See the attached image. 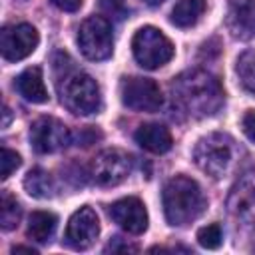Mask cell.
<instances>
[{
	"mask_svg": "<svg viewBox=\"0 0 255 255\" xmlns=\"http://www.w3.org/2000/svg\"><path fill=\"white\" fill-rule=\"evenodd\" d=\"M175 104L193 118L213 116L223 106V88L219 80L205 70H187L171 84Z\"/></svg>",
	"mask_w": 255,
	"mask_h": 255,
	"instance_id": "cell-1",
	"label": "cell"
},
{
	"mask_svg": "<svg viewBox=\"0 0 255 255\" xmlns=\"http://www.w3.org/2000/svg\"><path fill=\"white\" fill-rule=\"evenodd\" d=\"M205 209L201 187L185 175L171 177L163 187V213L169 225H187L195 221Z\"/></svg>",
	"mask_w": 255,
	"mask_h": 255,
	"instance_id": "cell-2",
	"label": "cell"
},
{
	"mask_svg": "<svg viewBox=\"0 0 255 255\" xmlns=\"http://www.w3.org/2000/svg\"><path fill=\"white\" fill-rule=\"evenodd\" d=\"M72 64L74 62L68 58L64 72L56 74L62 104L74 114L90 116L100 110V102H102L100 86L92 76H88L84 72H76L72 68Z\"/></svg>",
	"mask_w": 255,
	"mask_h": 255,
	"instance_id": "cell-3",
	"label": "cell"
},
{
	"mask_svg": "<svg viewBox=\"0 0 255 255\" xmlns=\"http://www.w3.org/2000/svg\"><path fill=\"white\" fill-rule=\"evenodd\" d=\"M193 161L203 173L221 177L233 161V139L219 131L203 135L193 147Z\"/></svg>",
	"mask_w": 255,
	"mask_h": 255,
	"instance_id": "cell-4",
	"label": "cell"
},
{
	"mask_svg": "<svg viewBox=\"0 0 255 255\" xmlns=\"http://www.w3.org/2000/svg\"><path fill=\"white\" fill-rule=\"evenodd\" d=\"M131 50L137 64L145 70H155L173 58V44L161 30L153 26H143L135 32Z\"/></svg>",
	"mask_w": 255,
	"mask_h": 255,
	"instance_id": "cell-5",
	"label": "cell"
},
{
	"mask_svg": "<svg viewBox=\"0 0 255 255\" xmlns=\"http://www.w3.org/2000/svg\"><path fill=\"white\" fill-rule=\"evenodd\" d=\"M78 44L88 60H106L112 56V26L104 16H90L78 30Z\"/></svg>",
	"mask_w": 255,
	"mask_h": 255,
	"instance_id": "cell-6",
	"label": "cell"
},
{
	"mask_svg": "<svg viewBox=\"0 0 255 255\" xmlns=\"http://www.w3.org/2000/svg\"><path fill=\"white\" fill-rule=\"evenodd\" d=\"M120 96L124 106L135 112H155L163 98L159 92V86L149 78H124L120 84Z\"/></svg>",
	"mask_w": 255,
	"mask_h": 255,
	"instance_id": "cell-7",
	"label": "cell"
},
{
	"mask_svg": "<svg viewBox=\"0 0 255 255\" xmlns=\"http://www.w3.org/2000/svg\"><path fill=\"white\" fill-rule=\"evenodd\" d=\"M129 157L122 149H104L92 159L90 175L98 185L112 187L122 183L129 175Z\"/></svg>",
	"mask_w": 255,
	"mask_h": 255,
	"instance_id": "cell-8",
	"label": "cell"
},
{
	"mask_svg": "<svg viewBox=\"0 0 255 255\" xmlns=\"http://www.w3.org/2000/svg\"><path fill=\"white\" fill-rule=\"evenodd\" d=\"M227 211L239 223H255V169L243 171L227 195Z\"/></svg>",
	"mask_w": 255,
	"mask_h": 255,
	"instance_id": "cell-9",
	"label": "cell"
},
{
	"mask_svg": "<svg viewBox=\"0 0 255 255\" xmlns=\"http://www.w3.org/2000/svg\"><path fill=\"white\" fill-rule=\"evenodd\" d=\"M70 139L72 133L64 126V122L50 116L38 118L30 128V141L38 153H54L58 149H64Z\"/></svg>",
	"mask_w": 255,
	"mask_h": 255,
	"instance_id": "cell-10",
	"label": "cell"
},
{
	"mask_svg": "<svg viewBox=\"0 0 255 255\" xmlns=\"http://www.w3.org/2000/svg\"><path fill=\"white\" fill-rule=\"evenodd\" d=\"M38 40H40L38 32L32 24L22 22V24L6 26L0 36V50H2L4 60H8V62L24 60L26 56H30L36 50Z\"/></svg>",
	"mask_w": 255,
	"mask_h": 255,
	"instance_id": "cell-11",
	"label": "cell"
},
{
	"mask_svg": "<svg viewBox=\"0 0 255 255\" xmlns=\"http://www.w3.org/2000/svg\"><path fill=\"white\" fill-rule=\"evenodd\" d=\"M100 221L92 207H80L68 221L66 227V243L72 249H88L98 239Z\"/></svg>",
	"mask_w": 255,
	"mask_h": 255,
	"instance_id": "cell-12",
	"label": "cell"
},
{
	"mask_svg": "<svg viewBox=\"0 0 255 255\" xmlns=\"http://www.w3.org/2000/svg\"><path fill=\"white\" fill-rule=\"evenodd\" d=\"M110 217L131 235H139L147 229V211L137 197H124L112 203Z\"/></svg>",
	"mask_w": 255,
	"mask_h": 255,
	"instance_id": "cell-13",
	"label": "cell"
},
{
	"mask_svg": "<svg viewBox=\"0 0 255 255\" xmlns=\"http://www.w3.org/2000/svg\"><path fill=\"white\" fill-rule=\"evenodd\" d=\"M227 26L235 38L255 36V0H227Z\"/></svg>",
	"mask_w": 255,
	"mask_h": 255,
	"instance_id": "cell-14",
	"label": "cell"
},
{
	"mask_svg": "<svg viewBox=\"0 0 255 255\" xmlns=\"http://www.w3.org/2000/svg\"><path fill=\"white\" fill-rule=\"evenodd\" d=\"M135 141L151 151V153H165L171 147V133L161 124H143L135 129Z\"/></svg>",
	"mask_w": 255,
	"mask_h": 255,
	"instance_id": "cell-15",
	"label": "cell"
},
{
	"mask_svg": "<svg viewBox=\"0 0 255 255\" xmlns=\"http://www.w3.org/2000/svg\"><path fill=\"white\" fill-rule=\"evenodd\" d=\"M16 90L20 92V96H24L32 104H44V102H48V92H46V86H44L42 70L38 66L26 68L16 78Z\"/></svg>",
	"mask_w": 255,
	"mask_h": 255,
	"instance_id": "cell-16",
	"label": "cell"
},
{
	"mask_svg": "<svg viewBox=\"0 0 255 255\" xmlns=\"http://www.w3.org/2000/svg\"><path fill=\"white\" fill-rule=\"evenodd\" d=\"M205 8V0H179L171 10V22L179 28H191L199 22Z\"/></svg>",
	"mask_w": 255,
	"mask_h": 255,
	"instance_id": "cell-17",
	"label": "cell"
},
{
	"mask_svg": "<svg viewBox=\"0 0 255 255\" xmlns=\"http://www.w3.org/2000/svg\"><path fill=\"white\" fill-rule=\"evenodd\" d=\"M56 215L50 211H34L28 217V237L38 243H48L56 231Z\"/></svg>",
	"mask_w": 255,
	"mask_h": 255,
	"instance_id": "cell-18",
	"label": "cell"
},
{
	"mask_svg": "<svg viewBox=\"0 0 255 255\" xmlns=\"http://www.w3.org/2000/svg\"><path fill=\"white\" fill-rule=\"evenodd\" d=\"M24 187H26V191H28L32 197H38V199L52 197V193H54L52 175H50L48 171L40 169V167L28 171V175L24 177Z\"/></svg>",
	"mask_w": 255,
	"mask_h": 255,
	"instance_id": "cell-19",
	"label": "cell"
},
{
	"mask_svg": "<svg viewBox=\"0 0 255 255\" xmlns=\"http://www.w3.org/2000/svg\"><path fill=\"white\" fill-rule=\"evenodd\" d=\"M20 215H22V207H20L18 199L14 195H10L8 191H2V195H0V227L4 231L14 229L20 223Z\"/></svg>",
	"mask_w": 255,
	"mask_h": 255,
	"instance_id": "cell-20",
	"label": "cell"
},
{
	"mask_svg": "<svg viewBox=\"0 0 255 255\" xmlns=\"http://www.w3.org/2000/svg\"><path fill=\"white\" fill-rule=\"evenodd\" d=\"M237 76H239V82L241 86L255 94V50H247L243 52L239 58H237Z\"/></svg>",
	"mask_w": 255,
	"mask_h": 255,
	"instance_id": "cell-21",
	"label": "cell"
},
{
	"mask_svg": "<svg viewBox=\"0 0 255 255\" xmlns=\"http://www.w3.org/2000/svg\"><path fill=\"white\" fill-rule=\"evenodd\" d=\"M197 241L201 247L205 249H217L223 241V231H221V225L217 223H211V225H205L197 231Z\"/></svg>",
	"mask_w": 255,
	"mask_h": 255,
	"instance_id": "cell-22",
	"label": "cell"
},
{
	"mask_svg": "<svg viewBox=\"0 0 255 255\" xmlns=\"http://www.w3.org/2000/svg\"><path fill=\"white\" fill-rule=\"evenodd\" d=\"M20 163H22V159L16 151H12L8 147H2V151H0V177L8 179L10 173L20 167Z\"/></svg>",
	"mask_w": 255,
	"mask_h": 255,
	"instance_id": "cell-23",
	"label": "cell"
},
{
	"mask_svg": "<svg viewBox=\"0 0 255 255\" xmlns=\"http://www.w3.org/2000/svg\"><path fill=\"white\" fill-rule=\"evenodd\" d=\"M100 6L104 10V14L114 18V20H124L129 12L124 0H100Z\"/></svg>",
	"mask_w": 255,
	"mask_h": 255,
	"instance_id": "cell-24",
	"label": "cell"
},
{
	"mask_svg": "<svg viewBox=\"0 0 255 255\" xmlns=\"http://www.w3.org/2000/svg\"><path fill=\"white\" fill-rule=\"evenodd\" d=\"M243 131L255 143V110H251V112L245 114V118H243Z\"/></svg>",
	"mask_w": 255,
	"mask_h": 255,
	"instance_id": "cell-25",
	"label": "cell"
},
{
	"mask_svg": "<svg viewBox=\"0 0 255 255\" xmlns=\"http://www.w3.org/2000/svg\"><path fill=\"white\" fill-rule=\"evenodd\" d=\"M82 2H84V0H52V4L58 6V8L64 10V12H76V10H80Z\"/></svg>",
	"mask_w": 255,
	"mask_h": 255,
	"instance_id": "cell-26",
	"label": "cell"
},
{
	"mask_svg": "<svg viewBox=\"0 0 255 255\" xmlns=\"http://www.w3.org/2000/svg\"><path fill=\"white\" fill-rule=\"evenodd\" d=\"M106 251H135V245H116V241H114L106 247Z\"/></svg>",
	"mask_w": 255,
	"mask_h": 255,
	"instance_id": "cell-27",
	"label": "cell"
},
{
	"mask_svg": "<svg viewBox=\"0 0 255 255\" xmlns=\"http://www.w3.org/2000/svg\"><path fill=\"white\" fill-rule=\"evenodd\" d=\"M20 251H24V253H32V255H36V249H32V247H24V245H18V247H14V249H12V253H20Z\"/></svg>",
	"mask_w": 255,
	"mask_h": 255,
	"instance_id": "cell-28",
	"label": "cell"
},
{
	"mask_svg": "<svg viewBox=\"0 0 255 255\" xmlns=\"http://www.w3.org/2000/svg\"><path fill=\"white\" fill-rule=\"evenodd\" d=\"M8 120H10V110L4 108V122H2V126H8Z\"/></svg>",
	"mask_w": 255,
	"mask_h": 255,
	"instance_id": "cell-29",
	"label": "cell"
},
{
	"mask_svg": "<svg viewBox=\"0 0 255 255\" xmlns=\"http://www.w3.org/2000/svg\"><path fill=\"white\" fill-rule=\"evenodd\" d=\"M145 4H151V6H155V4H161L163 0H143Z\"/></svg>",
	"mask_w": 255,
	"mask_h": 255,
	"instance_id": "cell-30",
	"label": "cell"
}]
</instances>
